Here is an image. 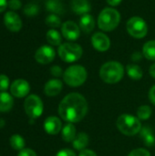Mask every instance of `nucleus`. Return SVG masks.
I'll list each match as a JSON object with an SVG mask.
<instances>
[{"mask_svg": "<svg viewBox=\"0 0 155 156\" xmlns=\"http://www.w3.org/2000/svg\"><path fill=\"white\" fill-rule=\"evenodd\" d=\"M88 112L86 99L79 93H69L60 101L58 114L64 121L69 123L80 122Z\"/></svg>", "mask_w": 155, "mask_h": 156, "instance_id": "nucleus-1", "label": "nucleus"}, {"mask_svg": "<svg viewBox=\"0 0 155 156\" xmlns=\"http://www.w3.org/2000/svg\"><path fill=\"white\" fill-rule=\"evenodd\" d=\"M97 22L100 30L105 32L113 31L121 22V14L113 7H105L99 14Z\"/></svg>", "mask_w": 155, "mask_h": 156, "instance_id": "nucleus-2", "label": "nucleus"}, {"mask_svg": "<svg viewBox=\"0 0 155 156\" xmlns=\"http://www.w3.org/2000/svg\"><path fill=\"white\" fill-rule=\"evenodd\" d=\"M124 75V68L118 61H108L100 69V79L108 84L118 83Z\"/></svg>", "mask_w": 155, "mask_h": 156, "instance_id": "nucleus-3", "label": "nucleus"}, {"mask_svg": "<svg viewBox=\"0 0 155 156\" xmlns=\"http://www.w3.org/2000/svg\"><path fill=\"white\" fill-rule=\"evenodd\" d=\"M118 130L124 135L133 136L141 132L142 123L138 117L130 114L121 115L116 122Z\"/></svg>", "mask_w": 155, "mask_h": 156, "instance_id": "nucleus-4", "label": "nucleus"}, {"mask_svg": "<svg viewBox=\"0 0 155 156\" xmlns=\"http://www.w3.org/2000/svg\"><path fill=\"white\" fill-rule=\"evenodd\" d=\"M87 70L81 65H72L63 73V80L70 87H79L87 80Z\"/></svg>", "mask_w": 155, "mask_h": 156, "instance_id": "nucleus-5", "label": "nucleus"}, {"mask_svg": "<svg viewBox=\"0 0 155 156\" xmlns=\"http://www.w3.org/2000/svg\"><path fill=\"white\" fill-rule=\"evenodd\" d=\"M58 53L59 58L64 62L72 63L79 60L81 58L83 54V49L81 46H79L77 43L66 42L58 46Z\"/></svg>", "mask_w": 155, "mask_h": 156, "instance_id": "nucleus-6", "label": "nucleus"}, {"mask_svg": "<svg viewBox=\"0 0 155 156\" xmlns=\"http://www.w3.org/2000/svg\"><path fill=\"white\" fill-rule=\"evenodd\" d=\"M126 29L131 37L141 39L146 37L148 33V25L143 18L140 16H132L127 21Z\"/></svg>", "mask_w": 155, "mask_h": 156, "instance_id": "nucleus-7", "label": "nucleus"}, {"mask_svg": "<svg viewBox=\"0 0 155 156\" xmlns=\"http://www.w3.org/2000/svg\"><path fill=\"white\" fill-rule=\"evenodd\" d=\"M24 108L26 115L31 120H35L41 116L43 112V102L38 96L32 94L25 100Z\"/></svg>", "mask_w": 155, "mask_h": 156, "instance_id": "nucleus-8", "label": "nucleus"}, {"mask_svg": "<svg viewBox=\"0 0 155 156\" xmlns=\"http://www.w3.org/2000/svg\"><path fill=\"white\" fill-rule=\"evenodd\" d=\"M61 33L66 39L69 41H75L80 36V27L74 21L69 20L62 24Z\"/></svg>", "mask_w": 155, "mask_h": 156, "instance_id": "nucleus-9", "label": "nucleus"}, {"mask_svg": "<svg viewBox=\"0 0 155 156\" xmlns=\"http://www.w3.org/2000/svg\"><path fill=\"white\" fill-rule=\"evenodd\" d=\"M56 53L55 49L48 45H44L37 48L35 53V59L40 64H48L52 62L55 58Z\"/></svg>", "mask_w": 155, "mask_h": 156, "instance_id": "nucleus-10", "label": "nucleus"}, {"mask_svg": "<svg viewBox=\"0 0 155 156\" xmlns=\"http://www.w3.org/2000/svg\"><path fill=\"white\" fill-rule=\"evenodd\" d=\"M91 44L96 50L105 52L111 47V39L103 32H96L91 37Z\"/></svg>", "mask_w": 155, "mask_h": 156, "instance_id": "nucleus-11", "label": "nucleus"}, {"mask_svg": "<svg viewBox=\"0 0 155 156\" xmlns=\"http://www.w3.org/2000/svg\"><path fill=\"white\" fill-rule=\"evenodd\" d=\"M29 90H30V86L28 82L22 79L16 80L10 87V91L12 95L15 96L16 98L26 97L28 94Z\"/></svg>", "mask_w": 155, "mask_h": 156, "instance_id": "nucleus-12", "label": "nucleus"}, {"mask_svg": "<svg viewBox=\"0 0 155 156\" xmlns=\"http://www.w3.org/2000/svg\"><path fill=\"white\" fill-rule=\"evenodd\" d=\"M4 23L6 28L12 32H17L22 27V21L19 16L13 12L9 11L7 12L4 16Z\"/></svg>", "mask_w": 155, "mask_h": 156, "instance_id": "nucleus-13", "label": "nucleus"}, {"mask_svg": "<svg viewBox=\"0 0 155 156\" xmlns=\"http://www.w3.org/2000/svg\"><path fill=\"white\" fill-rule=\"evenodd\" d=\"M61 122L58 117L50 116L46 119L44 122V129L47 132V133L50 135H56L58 134L61 130Z\"/></svg>", "mask_w": 155, "mask_h": 156, "instance_id": "nucleus-14", "label": "nucleus"}, {"mask_svg": "<svg viewBox=\"0 0 155 156\" xmlns=\"http://www.w3.org/2000/svg\"><path fill=\"white\" fill-rule=\"evenodd\" d=\"M62 88H63V84L61 80L58 79H53V80H48L46 83L45 88H44V92L47 96L54 97L60 93V91L62 90Z\"/></svg>", "mask_w": 155, "mask_h": 156, "instance_id": "nucleus-15", "label": "nucleus"}, {"mask_svg": "<svg viewBox=\"0 0 155 156\" xmlns=\"http://www.w3.org/2000/svg\"><path fill=\"white\" fill-rule=\"evenodd\" d=\"M71 8L77 15L83 16L90 12L91 5L89 0H72Z\"/></svg>", "mask_w": 155, "mask_h": 156, "instance_id": "nucleus-16", "label": "nucleus"}, {"mask_svg": "<svg viewBox=\"0 0 155 156\" xmlns=\"http://www.w3.org/2000/svg\"><path fill=\"white\" fill-rule=\"evenodd\" d=\"M79 26L80 27V30L88 34L93 31L95 27V20L90 14H85L80 16Z\"/></svg>", "mask_w": 155, "mask_h": 156, "instance_id": "nucleus-17", "label": "nucleus"}, {"mask_svg": "<svg viewBox=\"0 0 155 156\" xmlns=\"http://www.w3.org/2000/svg\"><path fill=\"white\" fill-rule=\"evenodd\" d=\"M141 137L143 141V144L148 146V147H153L155 145V136L153 134V130L148 127L145 126L143 128H142L141 130Z\"/></svg>", "mask_w": 155, "mask_h": 156, "instance_id": "nucleus-18", "label": "nucleus"}, {"mask_svg": "<svg viewBox=\"0 0 155 156\" xmlns=\"http://www.w3.org/2000/svg\"><path fill=\"white\" fill-rule=\"evenodd\" d=\"M13 107V98L5 91L0 92V112H9Z\"/></svg>", "mask_w": 155, "mask_h": 156, "instance_id": "nucleus-19", "label": "nucleus"}, {"mask_svg": "<svg viewBox=\"0 0 155 156\" xmlns=\"http://www.w3.org/2000/svg\"><path fill=\"white\" fill-rule=\"evenodd\" d=\"M88 144H89V136L85 133H79L72 142L73 147L78 151H82L86 149Z\"/></svg>", "mask_w": 155, "mask_h": 156, "instance_id": "nucleus-20", "label": "nucleus"}, {"mask_svg": "<svg viewBox=\"0 0 155 156\" xmlns=\"http://www.w3.org/2000/svg\"><path fill=\"white\" fill-rule=\"evenodd\" d=\"M126 71L128 76L134 80H139L143 78V72L140 66L136 64H128L126 67Z\"/></svg>", "mask_w": 155, "mask_h": 156, "instance_id": "nucleus-21", "label": "nucleus"}, {"mask_svg": "<svg viewBox=\"0 0 155 156\" xmlns=\"http://www.w3.org/2000/svg\"><path fill=\"white\" fill-rule=\"evenodd\" d=\"M76 136V128L74 127V125L72 123L66 124L62 130V139L66 143H70L74 141Z\"/></svg>", "mask_w": 155, "mask_h": 156, "instance_id": "nucleus-22", "label": "nucleus"}, {"mask_svg": "<svg viewBox=\"0 0 155 156\" xmlns=\"http://www.w3.org/2000/svg\"><path fill=\"white\" fill-rule=\"evenodd\" d=\"M46 8L52 14L60 15L64 12L63 5L60 0H47Z\"/></svg>", "mask_w": 155, "mask_h": 156, "instance_id": "nucleus-23", "label": "nucleus"}, {"mask_svg": "<svg viewBox=\"0 0 155 156\" xmlns=\"http://www.w3.org/2000/svg\"><path fill=\"white\" fill-rule=\"evenodd\" d=\"M143 55L149 60H155V40H149L143 45Z\"/></svg>", "mask_w": 155, "mask_h": 156, "instance_id": "nucleus-24", "label": "nucleus"}, {"mask_svg": "<svg viewBox=\"0 0 155 156\" xmlns=\"http://www.w3.org/2000/svg\"><path fill=\"white\" fill-rule=\"evenodd\" d=\"M47 40L48 42L52 45V46H60L61 45V35L59 34L58 31H57L56 29L52 28L49 29L47 32Z\"/></svg>", "mask_w": 155, "mask_h": 156, "instance_id": "nucleus-25", "label": "nucleus"}, {"mask_svg": "<svg viewBox=\"0 0 155 156\" xmlns=\"http://www.w3.org/2000/svg\"><path fill=\"white\" fill-rule=\"evenodd\" d=\"M10 145L14 150L21 151L25 147V140L19 134H14L10 137Z\"/></svg>", "mask_w": 155, "mask_h": 156, "instance_id": "nucleus-26", "label": "nucleus"}, {"mask_svg": "<svg viewBox=\"0 0 155 156\" xmlns=\"http://www.w3.org/2000/svg\"><path fill=\"white\" fill-rule=\"evenodd\" d=\"M45 22H46V24L48 27H50L52 28H57V27H58L61 26V19L56 14H50V15H48L46 17Z\"/></svg>", "mask_w": 155, "mask_h": 156, "instance_id": "nucleus-27", "label": "nucleus"}, {"mask_svg": "<svg viewBox=\"0 0 155 156\" xmlns=\"http://www.w3.org/2000/svg\"><path fill=\"white\" fill-rule=\"evenodd\" d=\"M152 109L150 106L148 105H143L141 107H139L138 111H137V116L140 120L143 121H146L148 120L151 115H152Z\"/></svg>", "mask_w": 155, "mask_h": 156, "instance_id": "nucleus-28", "label": "nucleus"}, {"mask_svg": "<svg viewBox=\"0 0 155 156\" xmlns=\"http://www.w3.org/2000/svg\"><path fill=\"white\" fill-rule=\"evenodd\" d=\"M39 12V7L37 5L30 3L28 5H26L24 7V13L25 15H26L27 16H37Z\"/></svg>", "mask_w": 155, "mask_h": 156, "instance_id": "nucleus-29", "label": "nucleus"}, {"mask_svg": "<svg viewBox=\"0 0 155 156\" xmlns=\"http://www.w3.org/2000/svg\"><path fill=\"white\" fill-rule=\"evenodd\" d=\"M128 156H151V154L148 150L143 148H138L132 151Z\"/></svg>", "mask_w": 155, "mask_h": 156, "instance_id": "nucleus-30", "label": "nucleus"}, {"mask_svg": "<svg viewBox=\"0 0 155 156\" xmlns=\"http://www.w3.org/2000/svg\"><path fill=\"white\" fill-rule=\"evenodd\" d=\"M9 86V79L5 76L1 74L0 75V90L5 91Z\"/></svg>", "mask_w": 155, "mask_h": 156, "instance_id": "nucleus-31", "label": "nucleus"}, {"mask_svg": "<svg viewBox=\"0 0 155 156\" xmlns=\"http://www.w3.org/2000/svg\"><path fill=\"white\" fill-rule=\"evenodd\" d=\"M7 5L12 10H17L21 7L22 4L20 0H9L7 2Z\"/></svg>", "mask_w": 155, "mask_h": 156, "instance_id": "nucleus-32", "label": "nucleus"}, {"mask_svg": "<svg viewBox=\"0 0 155 156\" xmlns=\"http://www.w3.org/2000/svg\"><path fill=\"white\" fill-rule=\"evenodd\" d=\"M50 72L53 76L55 77H60L63 75V71H62V69L59 67V66H53L51 69H50Z\"/></svg>", "mask_w": 155, "mask_h": 156, "instance_id": "nucleus-33", "label": "nucleus"}, {"mask_svg": "<svg viewBox=\"0 0 155 156\" xmlns=\"http://www.w3.org/2000/svg\"><path fill=\"white\" fill-rule=\"evenodd\" d=\"M17 156H37V154L31 149H28V148L25 149L24 148L23 150L19 151Z\"/></svg>", "mask_w": 155, "mask_h": 156, "instance_id": "nucleus-34", "label": "nucleus"}, {"mask_svg": "<svg viewBox=\"0 0 155 156\" xmlns=\"http://www.w3.org/2000/svg\"><path fill=\"white\" fill-rule=\"evenodd\" d=\"M56 156H76V154L70 149H62L56 154Z\"/></svg>", "mask_w": 155, "mask_h": 156, "instance_id": "nucleus-35", "label": "nucleus"}, {"mask_svg": "<svg viewBox=\"0 0 155 156\" xmlns=\"http://www.w3.org/2000/svg\"><path fill=\"white\" fill-rule=\"evenodd\" d=\"M79 156H97V154L91 151V150H89V149H84L82 151H80Z\"/></svg>", "mask_w": 155, "mask_h": 156, "instance_id": "nucleus-36", "label": "nucleus"}, {"mask_svg": "<svg viewBox=\"0 0 155 156\" xmlns=\"http://www.w3.org/2000/svg\"><path fill=\"white\" fill-rule=\"evenodd\" d=\"M149 99H150L151 102L153 105H155V85L151 88V90L149 91Z\"/></svg>", "mask_w": 155, "mask_h": 156, "instance_id": "nucleus-37", "label": "nucleus"}, {"mask_svg": "<svg viewBox=\"0 0 155 156\" xmlns=\"http://www.w3.org/2000/svg\"><path fill=\"white\" fill-rule=\"evenodd\" d=\"M143 55L142 53L136 51V52H134V53L132 55V59L133 61L137 62V61H140V60L143 58Z\"/></svg>", "mask_w": 155, "mask_h": 156, "instance_id": "nucleus-38", "label": "nucleus"}, {"mask_svg": "<svg viewBox=\"0 0 155 156\" xmlns=\"http://www.w3.org/2000/svg\"><path fill=\"white\" fill-rule=\"evenodd\" d=\"M106 1L111 6H117L122 3V0H106Z\"/></svg>", "mask_w": 155, "mask_h": 156, "instance_id": "nucleus-39", "label": "nucleus"}, {"mask_svg": "<svg viewBox=\"0 0 155 156\" xmlns=\"http://www.w3.org/2000/svg\"><path fill=\"white\" fill-rule=\"evenodd\" d=\"M7 6V1L6 0H0V13L4 12L5 9Z\"/></svg>", "mask_w": 155, "mask_h": 156, "instance_id": "nucleus-40", "label": "nucleus"}, {"mask_svg": "<svg viewBox=\"0 0 155 156\" xmlns=\"http://www.w3.org/2000/svg\"><path fill=\"white\" fill-rule=\"evenodd\" d=\"M149 72H150V75L155 79V63L153 64L151 67H150V69H149Z\"/></svg>", "mask_w": 155, "mask_h": 156, "instance_id": "nucleus-41", "label": "nucleus"}]
</instances>
